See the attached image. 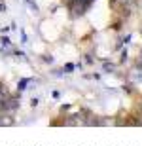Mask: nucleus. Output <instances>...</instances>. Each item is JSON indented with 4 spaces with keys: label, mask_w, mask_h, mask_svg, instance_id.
I'll return each instance as SVG.
<instances>
[{
    "label": "nucleus",
    "mask_w": 142,
    "mask_h": 146,
    "mask_svg": "<svg viewBox=\"0 0 142 146\" xmlns=\"http://www.w3.org/2000/svg\"><path fill=\"white\" fill-rule=\"evenodd\" d=\"M28 82H30V80H21V84H19V91H23V89H25V86H27Z\"/></svg>",
    "instance_id": "obj_3"
},
{
    "label": "nucleus",
    "mask_w": 142,
    "mask_h": 146,
    "mask_svg": "<svg viewBox=\"0 0 142 146\" xmlns=\"http://www.w3.org/2000/svg\"><path fill=\"white\" fill-rule=\"evenodd\" d=\"M138 61H140V63H142V51H140V55H138Z\"/></svg>",
    "instance_id": "obj_5"
},
{
    "label": "nucleus",
    "mask_w": 142,
    "mask_h": 146,
    "mask_svg": "<svg viewBox=\"0 0 142 146\" xmlns=\"http://www.w3.org/2000/svg\"><path fill=\"white\" fill-rule=\"evenodd\" d=\"M4 99H6V87L0 86V104L4 103Z\"/></svg>",
    "instance_id": "obj_2"
},
{
    "label": "nucleus",
    "mask_w": 142,
    "mask_h": 146,
    "mask_svg": "<svg viewBox=\"0 0 142 146\" xmlns=\"http://www.w3.org/2000/svg\"><path fill=\"white\" fill-rule=\"evenodd\" d=\"M2 44L4 46H10V38H2Z\"/></svg>",
    "instance_id": "obj_4"
},
{
    "label": "nucleus",
    "mask_w": 142,
    "mask_h": 146,
    "mask_svg": "<svg viewBox=\"0 0 142 146\" xmlns=\"http://www.w3.org/2000/svg\"><path fill=\"white\" fill-rule=\"evenodd\" d=\"M17 106H19V101H17V99H8V101L4 99V103L0 104L2 110H15Z\"/></svg>",
    "instance_id": "obj_1"
}]
</instances>
